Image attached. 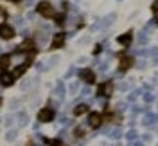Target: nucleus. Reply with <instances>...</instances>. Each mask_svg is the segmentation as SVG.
<instances>
[{"mask_svg":"<svg viewBox=\"0 0 158 146\" xmlns=\"http://www.w3.org/2000/svg\"><path fill=\"white\" fill-rule=\"evenodd\" d=\"M36 11H38L40 15H43L45 18L54 16V7L50 6V2H47V0H41V2L38 4V7H36Z\"/></svg>","mask_w":158,"mask_h":146,"instance_id":"1","label":"nucleus"},{"mask_svg":"<svg viewBox=\"0 0 158 146\" xmlns=\"http://www.w3.org/2000/svg\"><path fill=\"white\" fill-rule=\"evenodd\" d=\"M13 83H15V76H13L11 72H7V70H2V72H0V85L9 87Z\"/></svg>","mask_w":158,"mask_h":146,"instance_id":"2","label":"nucleus"},{"mask_svg":"<svg viewBox=\"0 0 158 146\" xmlns=\"http://www.w3.org/2000/svg\"><path fill=\"white\" fill-rule=\"evenodd\" d=\"M52 117H54V110H50V108H43L38 114V119L41 123H49V121H52Z\"/></svg>","mask_w":158,"mask_h":146,"instance_id":"3","label":"nucleus"},{"mask_svg":"<svg viewBox=\"0 0 158 146\" xmlns=\"http://www.w3.org/2000/svg\"><path fill=\"white\" fill-rule=\"evenodd\" d=\"M111 92H113V83H104V85H101L97 90V94L99 96H102V97H110L111 96Z\"/></svg>","mask_w":158,"mask_h":146,"instance_id":"4","label":"nucleus"},{"mask_svg":"<svg viewBox=\"0 0 158 146\" xmlns=\"http://www.w3.org/2000/svg\"><path fill=\"white\" fill-rule=\"evenodd\" d=\"M13 36H15V29L11 25H0V38L11 40Z\"/></svg>","mask_w":158,"mask_h":146,"instance_id":"5","label":"nucleus"},{"mask_svg":"<svg viewBox=\"0 0 158 146\" xmlns=\"http://www.w3.org/2000/svg\"><path fill=\"white\" fill-rule=\"evenodd\" d=\"M101 123H102V117L99 116L97 112H92L88 116V125L92 128H97V126H101Z\"/></svg>","mask_w":158,"mask_h":146,"instance_id":"6","label":"nucleus"},{"mask_svg":"<svg viewBox=\"0 0 158 146\" xmlns=\"http://www.w3.org/2000/svg\"><path fill=\"white\" fill-rule=\"evenodd\" d=\"M79 76L85 79L86 83H94L95 81V76H94V72L88 70V69H83V70H79Z\"/></svg>","mask_w":158,"mask_h":146,"instance_id":"7","label":"nucleus"},{"mask_svg":"<svg viewBox=\"0 0 158 146\" xmlns=\"http://www.w3.org/2000/svg\"><path fill=\"white\" fill-rule=\"evenodd\" d=\"M63 43H65V33H59V34H56V36H54V40H52V47H54V49L63 47Z\"/></svg>","mask_w":158,"mask_h":146,"instance_id":"8","label":"nucleus"},{"mask_svg":"<svg viewBox=\"0 0 158 146\" xmlns=\"http://www.w3.org/2000/svg\"><path fill=\"white\" fill-rule=\"evenodd\" d=\"M131 65H133V58H129V56H124V58L120 60V72L128 70Z\"/></svg>","mask_w":158,"mask_h":146,"instance_id":"9","label":"nucleus"},{"mask_svg":"<svg viewBox=\"0 0 158 146\" xmlns=\"http://www.w3.org/2000/svg\"><path fill=\"white\" fill-rule=\"evenodd\" d=\"M31 65V61H25V63H22V65H18V67L15 69V72H13V76L16 78V76H22L25 70H27V67Z\"/></svg>","mask_w":158,"mask_h":146,"instance_id":"10","label":"nucleus"},{"mask_svg":"<svg viewBox=\"0 0 158 146\" xmlns=\"http://www.w3.org/2000/svg\"><path fill=\"white\" fill-rule=\"evenodd\" d=\"M131 38H133L131 33H126V34H120V36L117 38V42L120 43V45H129V43H131Z\"/></svg>","mask_w":158,"mask_h":146,"instance_id":"11","label":"nucleus"},{"mask_svg":"<svg viewBox=\"0 0 158 146\" xmlns=\"http://www.w3.org/2000/svg\"><path fill=\"white\" fill-rule=\"evenodd\" d=\"M16 121H18L20 126H25V125H27V121H29V119H27V114H25V112H20L18 117H16Z\"/></svg>","mask_w":158,"mask_h":146,"instance_id":"12","label":"nucleus"},{"mask_svg":"<svg viewBox=\"0 0 158 146\" xmlns=\"http://www.w3.org/2000/svg\"><path fill=\"white\" fill-rule=\"evenodd\" d=\"M9 63H11V56H7V54H2L0 56V67L2 69H7Z\"/></svg>","mask_w":158,"mask_h":146,"instance_id":"13","label":"nucleus"},{"mask_svg":"<svg viewBox=\"0 0 158 146\" xmlns=\"http://www.w3.org/2000/svg\"><path fill=\"white\" fill-rule=\"evenodd\" d=\"M86 110H88V105L83 103V105H77V107L74 108V114H76V116H81V114H85Z\"/></svg>","mask_w":158,"mask_h":146,"instance_id":"14","label":"nucleus"},{"mask_svg":"<svg viewBox=\"0 0 158 146\" xmlns=\"http://www.w3.org/2000/svg\"><path fill=\"white\" fill-rule=\"evenodd\" d=\"M54 92H56L59 97L65 96V87H63V83H61V81H58V83H56V90H54Z\"/></svg>","mask_w":158,"mask_h":146,"instance_id":"15","label":"nucleus"},{"mask_svg":"<svg viewBox=\"0 0 158 146\" xmlns=\"http://www.w3.org/2000/svg\"><path fill=\"white\" fill-rule=\"evenodd\" d=\"M113 20H115V15L111 13V15H108L106 18L102 20V25H104V27H108V25H110V24H111V22H113Z\"/></svg>","mask_w":158,"mask_h":146,"instance_id":"16","label":"nucleus"},{"mask_svg":"<svg viewBox=\"0 0 158 146\" xmlns=\"http://www.w3.org/2000/svg\"><path fill=\"white\" fill-rule=\"evenodd\" d=\"M45 143L50 144V146H65L61 141H58V139H45Z\"/></svg>","mask_w":158,"mask_h":146,"instance_id":"17","label":"nucleus"},{"mask_svg":"<svg viewBox=\"0 0 158 146\" xmlns=\"http://www.w3.org/2000/svg\"><path fill=\"white\" fill-rule=\"evenodd\" d=\"M16 135H18V132H16V130H9V134L6 135V139H7V141H15Z\"/></svg>","mask_w":158,"mask_h":146,"instance_id":"18","label":"nucleus"},{"mask_svg":"<svg viewBox=\"0 0 158 146\" xmlns=\"http://www.w3.org/2000/svg\"><path fill=\"white\" fill-rule=\"evenodd\" d=\"M77 88H79L77 83H72V85H70V92H72V94H76V92H77Z\"/></svg>","mask_w":158,"mask_h":146,"instance_id":"19","label":"nucleus"},{"mask_svg":"<svg viewBox=\"0 0 158 146\" xmlns=\"http://www.w3.org/2000/svg\"><path fill=\"white\" fill-rule=\"evenodd\" d=\"M144 101L151 103V101H153V96H151V94H144Z\"/></svg>","mask_w":158,"mask_h":146,"instance_id":"20","label":"nucleus"},{"mask_svg":"<svg viewBox=\"0 0 158 146\" xmlns=\"http://www.w3.org/2000/svg\"><path fill=\"white\" fill-rule=\"evenodd\" d=\"M16 107H18V101L13 99V101H11V108H16Z\"/></svg>","mask_w":158,"mask_h":146,"instance_id":"21","label":"nucleus"},{"mask_svg":"<svg viewBox=\"0 0 158 146\" xmlns=\"http://www.w3.org/2000/svg\"><path fill=\"white\" fill-rule=\"evenodd\" d=\"M128 139H135V132H129V134H128Z\"/></svg>","mask_w":158,"mask_h":146,"instance_id":"22","label":"nucleus"},{"mask_svg":"<svg viewBox=\"0 0 158 146\" xmlns=\"http://www.w3.org/2000/svg\"><path fill=\"white\" fill-rule=\"evenodd\" d=\"M153 9H155V11L158 9V0H155V6H153Z\"/></svg>","mask_w":158,"mask_h":146,"instance_id":"23","label":"nucleus"},{"mask_svg":"<svg viewBox=\"0 0 158 146\" xmlns=\"http://www.w3.org/2000/svg\"><path fill=\"white\" fill-rule=\"evenodd\" d=\"M133 146H142V144H140V143H135V144H133Z\"/></svg>","mask_w":158,"mask_h":146,"instance_id":"24","label":"nucleus"},{"mask_svg":"<svg viewBox=\"0 0 158 146\" xmlns=\"http://www.w3.org/2000/svg\"><path fill=\"white\" fill-rule=\"evenodd\" d=\"M11 2H20V0H11Z\"/></svg>","mask_w":158,"mask_h":146,"instance_id":"25","label":"nucleus"},{"mask_svg":"<svg viewBox=\"0 0 158 146\" xmlns=\"http://www.w3.org/2000/svg\"><path fill=\"white\" fill-rule=\"evenodd\" d=\"M156 20H158V15H156Z\"/></svg>","mask_w":158,"mask_h":146,"instance_id":"26","label":"nucleus"},{"mask_svg":"<svg viewBox=\"0 0 158 146\" xmlns=\"http://www.w3.org/2000/svg\"><path fill=\"white\" fill-rule=\"evenodd\" d=\"M0 103H2V99H0Z\"/></svg>","mask_w":158,"mask_h":146,"instance_id":"27","label":"nucleus"}]
</instances>
